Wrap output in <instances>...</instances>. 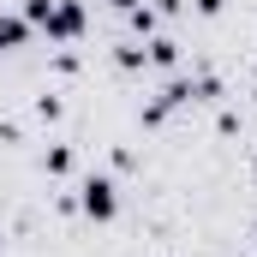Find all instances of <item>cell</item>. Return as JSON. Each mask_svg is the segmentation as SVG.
Listing matches in <instances>:
<instances>
[{"label":"cell","instance_id":"obj_4","mask_svg":"<svg viewBox=\"0 0 257 257\" xmlns=\"http://www.w3.org/2000/svg\"><path fill=\"white\" fill-rule=\"evenodd\" d=\"M174 54H180V48H174L168 36H156V42H150V66H174Z\"/></svg>","mask_w":257,"mask_h":257},{"label":"cell","instance_id":"obj_2","mask_svg":"<svg viewBox=\"0 0 257 257\" xmlns=\"http://www.w3.org/2000/svg\"><path fill=\"white\" fill-rule=\"evenodd\" d=\"M42 30H48V36H60V42H72V36L84 30V6H78V0H48Z\"/></svg>","mask_w":257,"mask_h":257},{"label":"cell","instance_id":"obj_1","mask_svg":"<svg viewBox=\"0 0 257 257\" xmlns=\"http://www.w3.org/2000/svg\"><path fill=\"white\" fill-rule=\"evenodd\" d=\"M78 203H84V215H90V221H114V209H120V192H114V180H108V174H90Z\"/></svg>","mask_w":257,"mask_h":257},{"label":"cell","instance_id":"obj_5","mask_svg":"<svg viewBox=\"0 0 257 257\" xmlns=\"http://www.w3.org/2000/svg\"><path fill=\"white\" fill-rule=\"evenodd\" d=\"M132 24H138V30L150 36V30H156V12H150V6H132Z\"/></svg>","mask_w":257,"mask_h":257},{"label":"cell","instance_id":"obj_7","mask_svg":"<svg viewBox=\"0 0 257 257\" xmlns=\"http://www.w3.org/2000/svg\"><path fill=\"white\" fill-rule=\"evenodd\" d=\"M114 6H120V12H132V6H138V0H114Z\"/></svg>","mask_w":257,"mask_h":257},{"label":"cell","instance_id":"obj_3","mask_svg":"<svg viewBox=\"0 0 257 257\" xmlns=\"http://www.w3.org/2000/svg\"><path fill=\"white\" fill-rule=\"evenodd\" d=\"M30 36V18H12V12H0V48H18Z\"/></svg>","mask_w":257,"mask_h":257},{"label":"cell","instance_id":"obj_6","mask_svg":"<svg viewBox=\"0 0 257 257\" xmlns=\"http://www.w3.org/2000/svg\"><path fill=\"white\" fill-rule=\"evenodd\" d=\"M197 12H203V18H209V12H221V0H197Z\"/></svg>","mask_w":257,"mask_h":257}]
</instances>
